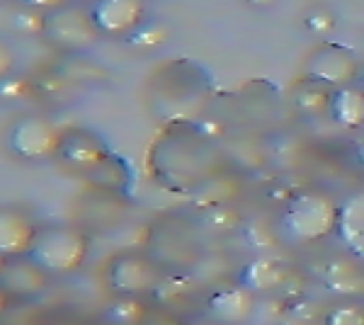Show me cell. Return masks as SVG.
Masks as SVG:
<instances>
[{
	"mask_svg": "<svg viewBox=\"0 0 364 325\" xmlns=\"http://www.w3.org/2000/svg\"><path fill=\"white\" fill-rule=\"evenodd\" d=\"M216 153L211 141L197 132H173L166 139L156 141V149L149 156V165L161 185L175 192L199 190L211 180Z\"/></svg>",
	"mask_w": 364,
	"mask_h": 325,
	"instance_id": "1",
	"label": "cell"
},
{
	"mask_svg": "<svg viewBox=\"0 0 364 325\" xmlns=\"http://www.w3.org/2000/svg\"><path fill=\"white\" fill-rule=\"evenodd\" d=\"M340 216V204L326 192H301L287 202L279 216L282 235L291 243H321L336 233Z\"/></svg>",
	"mask_w": 364,
	"mask_h": 325,
	"instance_id": "2",
	"label": "cell"
},
{
	"mask_svg": "<svg viewBox=\"0 0 364 325\" xmlns=\"http://www.w3.org/2000/svg\"><path fill=\"white\" fill-rule=\"evenodd\" d=\"M90 255V238L75 226L39 228L27 257L51 277H70L85 265Z\"/></svg>",
	"mask_w": 364,
	"mask_h": 325,
	"instance_id": "3",
	"label": "cell"
},
{
	"mask_svg": "<svg viewBox=\"0 0 364 325\" xmlns=\"http://www.w3.org/2000/svg\"><path fill=\"white\" fill-rule=\"evenodd\" d=\"M63 132L49 117L22 114L13 119L5 132V149L13 158L25 163H44L58 156Z\"/></svg>",
	"mask_w": 364,
	"mask_h": 325,
	"instance_id": "4",
	"label": "cell"
},
{
	"mask_svg": "<svg viewBox=\"0 0 364 325\" xmlns=\"http://www.w3.org/2000/svg\"><path fill=\"white\" fill-rule=\"evenodd\" d=\"M163 275L151 255L141 252H122L107 265V287L117 297H151L161 287Z\"/></svg>",
	"mask_w": 364,
	"mask_h": 325,
	"instance_id": "5",
	"label": "cell"
},
{
	"mask_svg": "<svg viewBox=\"0 0 364 325\" xmlns=\"http://www.w3.org/2000/svg\"><path fill=\"white\" fill-rule=\"evenodd\" d=\"M42 34L54 46L70 51H83L100 37L90 10L70 8V5H61L42 15Z\"/></svg>",
	"mask_w": 364,
	"mask_h": 325,
	"instance_id": "6",
	"label": "cell"
},
{
	"mask_svg": "<svg viewBox=\"0 0 364 325\" xmlns=\"http://www.w3.org/2000/svg\"><path fill=\"white\" fill-rule=\"evenodd\" d=\"M56 158L68 168L78 170V173H92L105 161L112 158V151L97 132L85 127H73L63 132Z\"/></svg>",
	"mask_w": 364,
	"mask_h": 325,
	"instance_id": "7",
	"label": "cell"
},
{
	"mask_svg": "<svg viewBox=\"0 0 364 325\" xmlns=\"http://www.w3.org/2000/svg\"><path fill=\"white\" fill-rule=\"evenodd\" d=\"M309 80L321 82L326 87H345L352 85V80L360 73V63L355 54L340 44H326L309 58L306 66Z\"/></svg>",
	"mask_w": 364,
	"mask_h": 325,
	"instance_id": "8",
	"label": "cell"
},
{
	"mask_svg": "<svg viewBox=\"0 0 364 325\" xmlns=\"http://www.w3.org/2000/svg\"><path fill=\"white\" fill-rule=\"evenodd\" d=\"M54 277L34 265L27 255L20 257H8L0 265V292L8 299H20L29 301L37 299L49 289Z\"/></svg>",
	"mask_w": 364,
	"mask_h": 325,
	"instance_id": "9",
	"label": "cell"
},
{
	"mask_svg": "<svg viewBox=\"0 0 364 325\" xmlns=\"http://www.w3.org/2000/svg\"><path fill=\"white\" fill-rule=\"evenodd\" d=\"M87 10L100 34L124 37L144 22L146 3L144 0H92Z\"/></svg>",
	"mask_w": 364,
	"mask_h": 325,
	"instance_id": "10",
	"label": "cell"
},
{
	"mask_svg": "<svg viewBox=\"0 0 364 325\" xmlns=\"http://www.w3.org/2000/svg\"><path fill=\"white\" fill-rule=\"evenodd\" d=\"M37 230V223L27 211L17 206H0V257L27 255Z\"/></svg>",
	"mask_w": 364,
	"mask_h": 325,
	"instance_id": "11",
	"label": "cell"
},
{
	"mask_svg": "<svg viewBox=\"0 0 364 325\" xmlns=\"http://www.w3.org/2000/svg\"><path fill=\"white\" fill-rule=\"evenodd\" d=\"M207 313L216 323L224 325H240L255 313V294L245 287H221L207 301Z\"/></svg>",
	"mask_w": 364,
	"mask_h": 325,
	"instance_id": "12",
	"label": "cell"
},
{
	"mask_svg": "<svg viewBox=\"0 0 364 325\" xmlns=\"http://www.w3.org/2000/svg\"><path fill=\"white\" fill-rule=\"evenodd\" d=\"M336 233L348 255L364 262V192L352 194L340 204Z\"/></svg>",
	"mask_w": 364,
	"mask_h": 325,
	"instance_id": "13",
	"label": "cell"
},
{
	"mask_svg": "<svg viewBox=\"0 0 364 325\" xmlns=\"http://www.w3.org/2000/svg\"><path fill=\"white\" fill-rule=\"evenodd\" d=\"M323 284L328 292L345 299H357L364 294V270L360 260L352 255L333 257L323 270Z\"/></svg>",
	"mask_w": 364,
	"mask_h": 325,
	"instance_id": "14",
	"label": "cell"
},
{
	"mask_svg": "<svg viewBox=\"0 0 364 325\" xmlns=\"http://www.w3.org/2000/svg\"><path fill=\"white\" fill-rule=\"evenodd\" d=\"M287 279V270L282 267L277 260L272 257H255L248 265H243L238 275V284L245 287L252 294H267L274 292L277 287L284 284Z\"/></svg>",
	"mask_w": 364,
	"mask_h": 325,
	"instance_id": "15",
	"label": "cell"
},
{
	"mask_svg": "<svg viewBox=\"0 0 364 325\" xmlns=\"http://www.w3.org/2000/svg\"><path fill=\"white\" fill-rule=\"evenodd\" d=\"M331 117L343 129L364 127V90L355 85H345L333 90L331 95Z\"/></svg>",
	"mask_w": 364,
	"mask_h": 325,
	"instance_id": "16",
	"label": "cell"
},
{
	"mask_svg": "<svg viewBox=\"0 0 364 325\" xmlns=\"http://www.w3.org/2000/svg\"><path fill=\"white\" fill-rule=\"evenodd\" d=\"M105 325H144L149 318V306L141 297H117L105 309Z\"/></svg>",
	"mask_w": 364,
	"mask_h": 325,
	"instance_id": "17",
	"label": "cell"
},
{
	"mask_svg": "<svg viewBox=\"0 0 364 325\" xmlns=\"http://www.w3.org/2000/svg\"><path fill=\"white\" fill-rule=\"evenodd\" d=\"M331 95L333 92H328L326 85L311 80L309 85L296 90L294 102H296V107L301 112H306V114H321V112L331 110Z\"/></svg>",
	"mask_w": 364,
	"mask_h": 325,
	"instance_id": "18",
	"label": "cell"
},
{
	"mask_svg": "<svg viewBox=\"0 0 364 325\" xmlns=\"http://www.w3.org/2000/svg\"><path fill=\"white\" fill-rule=\"evenodd\" d=\"M323 325H364V306L360 304H340L333 311H328Z\"/></svg>",
	"mask_w": 364,
	"mask_h": 325,
	"instance_id": "19",
	"label": "cell"
},
{
	"mask_svg": "<svg viewBox=\"0 0 364 325\" xmlns=\"http://www.w3.org/2000/svg\"><path fill=\"white\" fill-rule=\"evenodd\" d=\"M168 32L161 25H139L129 34V41H134L136 46H144V49H156L166 41Z\"/></svg>",
	"mask_w": 364,
	"mask_h": 325,
	"instance_id": "20",
	"label": "cell"
},
{
	"mask_svg": "<svg viewBox=\"0 0 364 325\" xmlns=\"http://www.w3.org/2000/svg\"><path fill=\"white\" fill-rule=\"evenodd\" d=\"M304 25H306L311 32H316V34H326V32H331V29L336 27V20H333V15L328 13V10H314V13L306 15Z\"/></svg>",
	"mask_w": 364,
	"mask_h": 325,
	"instance_id": "21",
	"label": "cell"
},
{
	"mask_svg": "<svg viewBox=\"0 0 364 325\" xmlns=\"http://www.w3.org/2000/svg\"><path fill=\"white\" fill-rule=\"evenodd\" d=\"M15 70V51L5 39H0V80H5Z\"/></svg>",
	"mask_w": 364,
	"mask_h": 325,
	"instance_id": "22",
	"label": "cell"
},
{
	"mask_svg": "<svg viewBox=\"0 0 364 325\" xmlns=\"http://www.w3.org/2000/svg\"><path fill=\"white\" fill-rule=\"evenodd\" d=\"M22 5H25V8L37 10V13H42V15H44V13H49V10L66 5V0H22Z\"/></svg>",
	"mask_w": 364,
	"mask_h": 325,
	"instance_id": "23",
	"label": "cell"
},
{
	"mask_svg": "<svg viewBox=\"0 0 364 325\" xmlns=\"http://www.w3.org/2000/svg\"><path fill=\"white\" fill-rule=\"evenodd\" d=\"M355 161H357V165H360V168L364 170V136L355 144Z\"/></svg>",
	"mask_w": 364,
	"mask_h": 325,
	"instance_id": "24",
	"label": "cell"
},
{
	"mask_svg": "<svg viewBox=\"0 0 364 325\" xmlns=\"http://www.w3.org/2000/svg\"><path fill=\"white\" fill-rule=\"evenodd\" d=\"M250 5H255V8H269V5L274 3V0H248Z\"/></svg>",
	"mask_w": 364,
	"mask_h": 325,
	"instance_id": "25",
	"label": "cell"
},
{
	"mask_svg": "<svg viewBox=\"0 0 364 325\" xmlns=\"http://www.w3.org/2000/svg\"><path fill=\"white\" fill-rule=\"evenodd\" d=\"M362 90H364V73H362Z\"/></svg>",
	"mask_w": 364,
	"mask_h": 325,
	"instance_id": "26",
	"label": "cell"
}]
</instances>
